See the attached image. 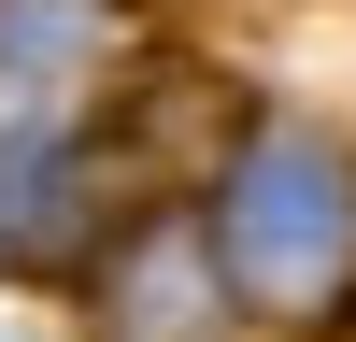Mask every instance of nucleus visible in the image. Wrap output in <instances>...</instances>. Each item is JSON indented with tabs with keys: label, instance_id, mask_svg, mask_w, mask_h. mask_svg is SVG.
<instances>
[{
	"label": "nucleus",
	"instance_id": "f03ea898",
	"mask_svg": "<svg viewBox=\"0 0 356 342\" xmlns=\"http://www.w3.org/2000/svg\"><path fill=\"white\" fill-rule=\"evenodd\" d=\"M214 243H200L186 214H143L129 243H114V271H100V314H114V342H200L214 328Z\"/></svg>",
	"mask_w": 356,
	"mask_h": 342
},
{
	"label": "nucleus",
	"instance_id": "f257e3e1",
	"mask_svg": "<svg viewBox=\"0 0 356 342\" xmlns=\"http://www.w3.org/2000/svg\"><path fill=\"white\" fill-rule=\"evenodd\" d=\"M214 271H228V300L328 328L356 300V157L314 129H257L214 186Z\"/></svg>",
	"mask_w": 356,
	"mask_h": 342
}]
</instances>
